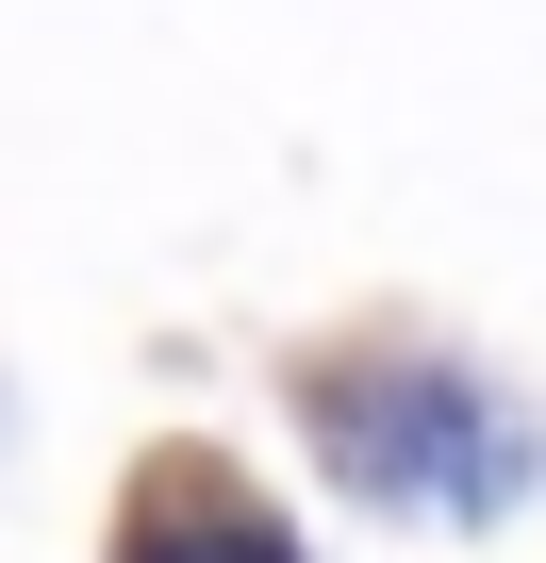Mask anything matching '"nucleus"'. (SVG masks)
I'll list each match as a JSON object with an SVG mask.
<instances>
[{
	"label": "nucleus",
	"mask_w": 546,
	"mask_h": 563,
	"mask_svg": "<svg viewBox=\"0 0 546 563\" xmlns=\"http://www.w3.org/2000/svg\"><path fill=\"white\" fill-rule=\"evenodd\" d=\"M133 563H299L282 530H248V514H199V530H149Z\"/></svg>",
	"instance_id": "f257e3e1"
}]
</instances>
